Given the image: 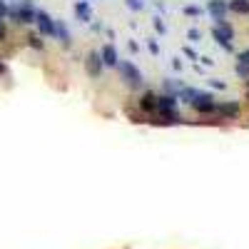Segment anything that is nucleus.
Returning <instances> with one entry per match:
<instances>
[{
	"label": "nucleus",
	"instance_id": "nucleus-1",
	"mask_svg": "<svg viewBox=\"0 0 249 249\" xmlns=\"http://www.w3.org/2000/svg\"><path fill=\"white\" fill-rule=\"evenodd\" d=\"M182 95L187 97V102H190L197 112H212V110H217V102H214L212 95H204V92H197V90H184Z\"/></svg>",
	"mask_w": 249,
	"mask_h": 249
},
{
	"label": "nucleus",
	"instance_id": "nucleus-2",
	"mask_svg": "<svg viewBox=\"0 0 249 249\" xmlns=\"http://www.w3.org/2000/svg\"><path fill=\"white\" fill-rule=\"evenodd\" d=\"M157 112L164 117V122H177V97L172 95H164V97H157Z\"/></svg>",
	"mask_w": 249,
	"mask_h": 249
},
{
	"label": "nucleus",
	"instance_id": "nucleus-3",
	"mask_svg": "<svg viewBox=\"0 0 249 249\" xmlns=\"http://www.w3.org/2000/svg\"><path fill=\"white\" fill-rule=\"evenodd\" d=\"M212 35L219 40V45L222 48H227V50H230L232 48V37H234V33H232V28L230 25H224V23H219L214 30H212Z\"/></svg>",
	"mask_w": 249,
	"mask_h": 249
},
{
	"label": "nucleus",
	"instance_id": "nucleus-4",
	"mask_svg": "<svg viewBox=\"0 0 249 249\" xmlns=\"http://www.w3.org/2000/svg\"><path fill=\"white\" fill-rule=\"evenodd\" d=\"M35 13H37V10H33L30 3H25V5H20L18 10H10V18L15 20V23H33Z\"/></svg>",
	"mask_w": 249,
	"mask_h": 249
},
{
	"label": "nucleus",
	"instance_id": "nucleus-5",
	"mask_svg": "<svg viewBox=\"0 0 249 249\" xmlns=\"http://www.w3.org/2000/svg\"><path fill=\"white\" fill-rule=\"evenodd\" d=\"M120 70H122V77L127 80L132 88H137L140 82H142V75H140V70L132 65V62H122V65H120Z\"/></svg>",
	"mask_w": 249,
	"mask_h": 249
},
{
	"label": "nucleus",
	"instance_id": "nucleus-6",
	"mask_svg": "<svg viewBox=\"0 0 249 249\" xmlns=\"http://www.w3.org/2000/svg\"><path fill=\"white\" fill-rule=\"evenodd\" d=\"M35 23H37V28H40V33H43V35H55V23L50 20L48 13L37 10V13H35Z\"/></svg>",
	"mask_w": 249,
	"mask_h": 249
},
{
	"label": "nucleus",
	"instance_id": "nucleus-7",
	"mask_svg": "<svg viewBox=\"0 0 249 249\" xmlns=\"http://www.w3.org/2000/svg\"><path fill=\"white\" fill-rule=\"evenodd\" d=\"M227 10H230V8H227V3H222V0H212V3H210V13H212L214 20H222Z\"/></svg>",
	"mask_w": 249,
	"mask_h": 249
},
{
	"label": "nucleus",
	"instance_id": "nucleus-8",
	"mask_svg": "<svg viewBox=\"0 0 249 249\" xmlns=\"http://www.w3.org/2000/svg\"><path fill=\"white\" fill-rule=\"evenodd\" d=\"M140 107H142L144 112L157 110V97H155L152 92H144V95H142V102H140Z\"/></svg>",
	"mask_w": 249,
	"mask_h": 249
},
{
	"label": "nucleus",
	"instance_id": "nucleus-9",
	"mask_svg": "<svg viewBox=\"0 0 249 249\" xmlns=\"http://www.w3.org/2000/svg\"><path fill=\"white\" fill-rule=\"evenodd\" d=\"M102 65H117V50L112 45H105L102 50Z\"/></svg>",
	"mask_w": 249,
	"mask_h": 249
},
{
	"label": "nucleus",
	"instance_id": "nucleus-10",
	"mask_svg": "<svg viewBox=\"0 0 249 249\" xmlns=\"http://www.w3.org/2000/svg\"><path fill=\"white\" fill-rule=\"evenodd\" d=\"M100 68H102V57L92 53V55L88 57V70H90L92 75H100Z\"/></svg>",
	"mask_w": 249,
	"mask_h": 249
},
{
	"label": "nucleus",
	"instance_id": "nucleus-11",
	"mask_svg": "<svg viewBox=\"0 0 249 249\" xmlns=\"http://www.w3.org/2000/svg\"><path fill=\"white\" fill-rule=\"evenodd\" d=\"M227 8H230L232 13H249V0H232Z\"/></svg>",
	"mask_w": 249,
	"mask_h": 249
},
{
	"label": "nucleus",
	"instance_id": "nucleus-12",
	"mask_svg": "<svg viewBox=\"0 0 249 249\" xmlns=\"http://www.w3.org/2000/svg\"><path fill=\"white\" fill-rule=\"evenodd\" d=\"M219 110V115H224V117H234L237 112H239V107L237 105H230V102H227V105H222V107H217Z\"/></svg>",
	"mask_w": 249,
	"mask_h": 249
},
{
	"label": "nucleus",
	"instance_id": "nucleus-13",
	"mask_svg": "<svg viewBox=\"0 0 249 249\" xmlns=\"http://www.w3.org/2000/svg\"><path fill=\"white\" fill-rule=\"evenodd\" d=\"M77 15H80L82 20H90V8H88L85 0H80V3H77Z\"/></svg>",
	"mask_w": 249,
	"mask_h": 249
},
{
	"label": "nucleus",
	"instance_id": "nucleus-14",
	"mask_svg": "<svg viewBox=\"0 0 249 249\" xmlns=\"http://www.w3.org/2000/svg\"><path fill=\"white\" fill-rule=\"evenodd\" d=\"M239 68H249V50L239 53Z\"/></svg>",
	"mask_w": 249,
	"mask_h": 249
},
{
	"label": "nucleus",
	"instance_id": "nucleus-15",
	"mask_svg": "<svg viewBox=\"0 0 249 249\" xmlns=\"http://www.w3.org/2000/svg\"><path fill=\"white\" fill-rule=\"evenodd\" d=\"M28 40H30V45H33V48H43V43H40V37H37V35H30Z\"/></svg>",
	"mask_w": 249,
	"mask_h": 249
},
{
	"label": "nucleus",
	"instance_id": "nucleus-16",
	"mask_svg": "<svg viewBox=\"0 0 249 249\" xmlns=\"http://www.w3.org/2000/svg\"><path fill=\"white\" fill-rule=\"evenodd\" d=\"M127 5H130V8H135V10H137V8H142L140 0H127Z\"/></svg>",
	"mask_w": 249,
	"mask_h": 249
},
{
	"label": "nucleus",
	"instance_id": "nucleus-17",
	"mask_svg": "<svg viewBox=\"0 0 249 249\" xmlns=\"http://www.w3.org/2000/svg\"><path fill=\"white\" fill-rule=\"evenodd\" d=\"M8 13V8H5V3H3V0H0V18H3Z\"/></svg>",
	"mask_w": 249,
	"mask_h": 249
},
{
	"label": "nucleus",
	"instance_id": "nucleus-18",
	"mask_svg": "<svg viewBox=\"0 0 249 249\" xmlns=\"http://www.w3.org/2000/svg\"><path fill=\"white\" fill-rule=\"evenodd\" d=\"M184 13H187V15H197L199 10H197V8H184Z\"/></svg>",
	"mask_w": 249,
	"mask_h": 249
},
{
	"label": "nucleus",
	"instance_id": "nucleus-19",
	"mask_svg": "<svg viewBox=\"0 0 249 249\" xmlns=\"http://www.w3.org/2000/svg\"><path fill=\"white\" fill-rule=\"evenodd\" d=\"M5 37V28H3V23H0V40Z\"/></svg>",
	"mask_w": 249,
	"mask_h": 249
},
{
	"label": "nucleus",
	"instance_id": "nucleus-20",
	"mask_svg": "<svg viewBox=\"0 0 249 249\" xmlns=\"http://www.w3.org/2000/svg\"><path fill=\"white\" fill-rule=\"evenodd\" d=\"M5 72V65H3V62H0V75H3Z\"/></svg>",
	"mask_w": 249,
	"mask_h": 249
}]
</instances>
